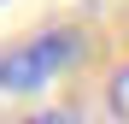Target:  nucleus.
I'll return each instance as SVG.
<instances>
[{"instance_id":"1","label":"nucleus","mask_w":129,"mask_h":124,"mask_svg":"<svg viewBox=\"0 0 129 124\" xmlns=\"http://www.w3.org/2000/svg\"><path fill=\"white\" fill-rule=\"evenodd\" d=\"M76 47H82L76 30H41L29 41H18V47H6L0 53V95H35V89H47L76 59Z\"/></svg>"},{"instance_id":"2","label":"nucleus","mask_w":129,"mask_h":124,"mask_svg":"<svg viewBox=\"0 0 129 124\" xmlns=\"http://www.w3.org/2000/svg\"><path fill=\"white\" fill-rule=\"evenodd\" d=\"M112 112H117V118L129 124V65H123V71L112 77Z\"/></svg>"},{"instance_id":"3","label":"nucleus","mask_w":129,"mask_h":124,"mask_svg":"<svg viewBox=\"0 0 129 124\" xmlns=\"http://www.w3.org/2000/svg\"><path fill=\"white\" fill-rule=\"evenodd\" d=\"M24 124H82L76 112H35V118H24Z\"/></svg>"}]
</instances>
